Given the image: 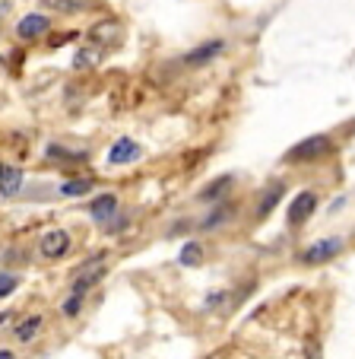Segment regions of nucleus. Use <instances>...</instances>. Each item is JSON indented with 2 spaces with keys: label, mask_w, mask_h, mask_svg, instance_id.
Returning a JSON list of instances; mask_svg holds the SVG:
<instances>
[{
  "label": "nucleus",
  "mask_w": 355,
  "mask_h": 359,
  "mask_svg": "<svg viewBox=\"0 0 355 359\" xmlns=\"http://www.w3.org/2000/svg\"><path fill=\"white\" fill-rule=\"evenodd\" d=\"M333 153V137L330 134H311L305 140H298L292 149L286 153V163L302 165V163H321Z\"/></svg>",
  "instance_id": "1"
},
{
  "label": "nucleus",
  "mask_w": 355,
  "mask_h": 359,
  "mask_svg": "<svg viewBox=\"0 0 355 359\" xmlns=\"http://www.w3.org/2000/svg\"><path fill=\"white\" fill-rule=\"evenodd\" d=\"M105 267H108V255H105V251H102V255H92L89 261H83V264L74 271L70 292H80V296H86V292L92 290V286L99 283L102 277H105Z\"/></svg>",
  "instance_id": "2"
},
{
  "label": "nucleus",
  "mask_w": 355,
  "mask_h": 359,
  "mask_svg": "<svg viewBox=\"0 0 355 359\" xmlns=\"http://www.w3.org/2000/svg\"><path fill=\"white\" fill-rule=\"evenodd\" d=\"M340 251H342V238L340 236L317 238L314 245H308V248L298 255V261H302V264H308V267H317V264H327V261H333Z\"/></svg>",
  "instance_id": "3"
},
{
  "label": "nucleus",
  "mask_w": 355,
  "mask_h": 359,
  "mask_svg": "<svg viewBox=\"0 0 355 359\" xmlns=\"http://www.w3.org/2000/svg\"><path fill=\"white\" fill-rule=\"evenodd\" d=\"M74 248V238H70L67 229H48L45 236L39 238V255L45 261H61L67 258V251Z\"/></svg>",
  "instance_id": "4"
},
{
  "label": "nucleus",
  "mask_w": 355,
  "mask_h": 359,
  "mask_svg": "<svg viewBox=\"0 0 355 359\" xmlns=\"http://www.w3.org/2000/svg\"><path fill=\"white\" fill-rule=\"evenodd\" d=\"M317 210V194L314 191H298V194L292 197V203H288L286 210V223L292 226V229H298V226H305L311 217H314Z\"/></svg>",
  "instance_id": "5"
},
{
  "label": "nucleus",
  "mask_w": 355,
  "mask_h": 359,
  "mask_svg": "<svg viewBox=\"0 0 355 359\" xmlns=\"http://www.w3.org/2000/svg\"><path fill=\"white\" fill-rule=\"evenodd\" d=\"M140 156H143L140 143L130 140V137H118V140L111 143V149H108V165H130Z\"/></svg>",
  "instance_id": "6"
},
{
  "label": "nucleus",
  "mask_w": 355,
  "mask_h": 359,
  "mask_svg": "<svg viewBox=\"0 0 355 359\" xmlns=\"http://www.w3.org/2000/svg\"><path fill=\"white\" fill-rule=\"evenodd\" d=\"M222 51H225V41L209 39V41H203V45L190 48L188 55H184V64H188V67H207V64H213Z\"/></svg>",
  "instance_id": "7"
},
{
  "label": "nucleus",
  "mask_w": 355,
  "mask_h": 359,
  "mask_svg": "<svg viewBox=\"0 0 355 359\" xmlns=\"http://www.w3.org/2000/svg\"><path fill=\"white\" fill-rule=\"evenodd\" d=\"M118 207H121V201H118V194H111V191H105V194L92 197V203H89V217H92L99 226H108L114 217H118Z\"/></svg>",
  "instance_id": "8"
},
{
  "label": "nucleus",
  "mask_w": 355,
  "mask_h": 359,
  "mask_svg": "<svg viewBox=\"0 0 355 359\" xmlns=\"http://www.w3.org/2000/svg\"><path fill=\"white\" fill-rule=\"evenodd\" d=\"M51 29V20H48L45 13H26L20 22H16V35H20L22 41H35L41 39V35Z\"/></svg>",
  "instance_id": "9"
},
{
  "label": "nucleus",
  "mask_w": 355,
  "mask_h": 359,
  "mask_svg": "<svg viewBox=\"0 0 355 359\" xmlns=\"http://www.w3.org/2000/svg\"><path fill=\"white\" fill-rule=\"evenodd\" d=\"M282 197H286V182H270L267 188H263L260 201H257V213H254V217H257V219H267L270 213L279 207Z\"/></svg>",
  "instance_id": "10"
},
{
  "label": "nucleus",
  "mask_w": 355,
  "mask_h": 359,
  "mask_svg": "<svg viewBox=\"0 0 355 359\" xmlns=\"http://www.w3.org/2000/svg\"><path fill=\"white\" fill-rule=\"evenodd\" d=\"M22 175L20 165H10V163H0V197H16L22 191Z\"/></svg>",
  "instance_id": "11"
},
{
  "label": "nucleus",
  "mask_w": 355,
  "mask_h": 359,
  "mask_svg": "<svg viewBox=\"0 0 355 359\" xmlns=\"http://www.w3.org/2000/svg\"><path fill=\"white\" fill-rule=\"evenodd\" d=\"M232 184H235V178L232 175H219V178H213V182L207 184V188L200 191V201L203 203H219L222 197L232 191Z\"/></svg>",
  "instance_id": "12"
},
{
  "label": "nucleus",
  "mask_w": 355,
  "mask_h": 359,
  "mask_svg": "<svg viewBox=\"0 0 355 359\" xmlns=\"http://www.w3.org/2000/svg\"><path fill=\"white\" fill-rule=\"evenodd\" d=\"M48 10H54V13H86V10H92L99 0H41Z\"/></svg>",
  "instance_id": "13"
},
{
  "label": "nucleus",
  "mask_w": 355,
  "mask_h": 359,
  "mask_svg": "<svg viewBox=\"0 0 355 359\" xmlns=\"http://www.w3.org/2000/svg\"><path fill=\"white\" fill-rule=\"evenodd\" d=\"M41 325H45V318H41V315H29V318H22L20 325L13 327V337L20 340V344H32V340L39 337Z\"/></svg>",
  "instance_id": "14"
},
{
  "label": "nucleus",
  "mask_w": 355,
  "mask_h": 359,
  "mask_svg": "<svg viewBox=\"0 0 355 359\" xmlns=\"http://www.w3.org/2000/svg\"><path fill=\"white\" fill-rule=\"evenodd\" d=\"M203 261V245L200 242H188L181 251H178V264L181 267H197Z\"/></svg>",
  "instance_id": "15"
},
{
  "label": "nucleus",
  "mask_w": 355,
  "mask_h": 359,
  "mask_svg": "<svg viewBox=\"0 0 355 359\" xmlns=\"http://www.w3.org/2000/svg\"><path fill=\"white\" fill-rule=\"evenodd\" d=\"M92 191V178H70V182L61 184V194L64 197H83Z\"/></svg>",
  "instance_id": "16"
},
{
  "label": "nucleus",
  "mask_w": 355,
  "mask_h": 359,
  "mask_svg": "<svg viewBox=\"0 0 355 359\" xmlns=\"http://www.w3.org/2000/svg\"><path fill=\"white\" fill-rule=\"evenodd\" d=\"M232 213H235V210L228 207V203H219V207H216V210L209 213V217L203 219L200 226H203V229H219L222 223H228V219H232Z\"/></svg>",
  "instance_id": "17"
},
{
  "label": "nucleus",
  "mask_w": 355,
  "mask_h": 359,
  "mask_svg": "<svg viewBox=\"0 0 355 359\" xmlns=\"http://www.w3.org/2000/svg\"><path fill=\"white\" fill-rule=\"evenodd\" d=\"M80 312H83V296L80 292H70V296L61 302V315L64 318H76Z\"/></svg>",
  "instance_id": "18"
},
{
  "label": "nucleus",
  "mask_w": 355,
  "mask_h": 359,
  "mask_svg": "<svg viewBox=\"0 0 355 359\" xmlns=\"http://www.w3.org/2000/svg\"><path fill=\"white\" fill-rule=\"evenodd\" d=\"M48 159H64V163H83L86 159V153H70V149H64V147H57V143H51L48 147Z\"/></svg>",
  "instance_id": "19"
},
{
  "label": "nucleus",
  "mask_w": 355,
  "mask_h": 359,
  "mask_svg": "<svg viewBox=\"0 0 355 359\" xmlns=\"http://www.w3.org/2000/svg\"><path fill=\"white\" fill-rule=\"evenodd\" d=\"M16 286H20V277L10 271H0V299H7L16 292Z\"/></svg>",
  "instance_id": "20"
},
{
  "label": "nucleus",
  "mask_w": 355,
  "mask_h": 359,
  "mask_svg": "<svg viewBox=\"0 0 355 359\" xmlns=\"http://www.w3.org/2000/svg\"><path fill=\"white\" fill-rule=\"evenodd\" d=\"M102 57V51H95V48H83L80 55L74 57V67H89V64H95Z\"/></svg>",
  "instance_id": "21"
},
{
  "label": "nucleus",
  "mask_w": 355,
  "mask_h": 359,
  "mask_svg": "<svg viewBox=\"0 0 355 359\" xmlns=\"http://www.w3.org/2000/svg\"><path fill=\"white\" fill-rule=\"evenodd\" d=\"M308 359H323V350H321V344H317V340H311V344H308Z\"/></svg>",
  "instance_id": "22"
},
{
  "label": "nucleus",
  "mask_w": 355,
  "mask_h": 359,
  "mask_svg": "<svg viewBox=\"0 0 355 359\" xmlns=\"http://www.w3.org/2000/svg\"><path fill=\"white\" fill-rule=\"evenodd\" d=\"M10 321H13V312H10V309H7V312H0V331H4Z\"/></svg>",
  "instance_id": "23"
},
{
  "label": "nucleus",
  "mask_w": 355,
  "mask_h": 359,
  "mask_svg": "<svg viewBox=\"0 0 355 359\" xmlns=\"http://www.w3.org/2000/svg\"><path fill=\"white\" fill-rule=\"evenodd\" d=\"M0 359H16V353L7 350V346H0Z\"/></svg>",
  "instance_id": "24"
}]
</instances>
